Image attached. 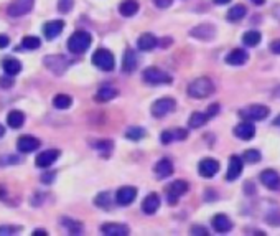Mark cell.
I'll return each mask as SVG.
<instances>
[{
    "label": "cell",
    "mask_w": 280,
    "mask_h": 236,
    "mask_svg": "<svg viewBox=\"0 0 280 236\" xmlns=\"http://www.w3.org/2000/svg\"><path fill=\"white\" fill-rule=\"evenodd\" d=\"M214 83H213L210 78L201 76L196 78L195 81H191L188 84V94L193 99H206L210 98L213 93H214Z\"/></svg>",
    "instance_id": "1"
},
{
    "label": "cell",
    "mask_w": 280,
    "mask_h": 236,
    "mask_svg": "<svg viewBox=\"0 0 280 236\" xmlns=\"http://www.w3.org/2000/svg\"><path fill=\"white\" fill-rule=\"evenodd\" d=\"M91 41H93V36L84 30L74 32L68 40V50L73 55H82V53L89 50Z\"/></svg>",
    "instance_id": "2"
},
{
    "label": "cell",
    "mask_w": 280,
    "mask_h": 236,
    "mask_svg": "<svg viewBox=\"0 0 280 236\" xmlns=\"http://www.w3.org/2000/svg\"><path fill=\"white\" fill-rule=\"evenodd\" d=\"M270 109L264 104H252L239 111V118L244 121H264L269 118Z\"/></svg>",
    "instance_id": "3"
},
{
    "label": "cell",
    "mask_w": 280,
    "mask_h": 236,
    "mask_svg": "<svg viewBox=\"0 0 280 236\" xmlns=\"http://www.w3.org/2000/svg\"><path fill=\"white\" fill-rule=\"evenodd\" d=\"M93 63L94 66H98L99 69H102V71H112L115 66V58L109 50L99 48L96 50L93 55Z\"/></svg>",
    "instance_id": "4"
},
{
    "label": "cell",
    "mask_w": 280,
    "mask_h": 236,
    "mask_svg": "<svg viewBox=\"0 0 280 236\" xmlns=\"http://www.w3.org/2000/svg\"><path fill=\"white\" fill-rule=\"evenodd\" d=\"M142 78H144V81L145 83H148V84H153V86H157V84H170L171 81V76L168 73H165V71H162V69H158V68H147L144 73H142Z\"/></svg>",
    "instance_id": "5"
},
{
    "label": "cell",
    "mask_w": 280,
    "mask_h": 236,
    "mask_svg": "<svg viewBox=\"0 0 280 236\" xmlns=\"http://www.w3.org/2000/svg\"><path fill=\"white\" fill-rule=\"evenodd\" d=\"M69 65H71V61L63 55H48L45 58V66L55 74H63Z\"/></svg>",
    "instance_id": "6"
},
{
    "label": "cell",
    "mask_w": 280,
    "mask_h": 236,
    "mask_svg": "<svg viewBox=\"0 0 280 236\" xmlns=\"http://www.w3.org/2000/svg\"><path fill=\"white\" fill-rule=\"evenodd\" d=\"M188 182L185 180H175L173 184L168 185V188H166V197H168V203L170 205H177L178 198L181 195H185L188 192Z\"/></svg>",
    "instance_id": "7"
},
{
    "label": "cell",
    "mask_w": 280,
    "mask_h": 236,
    "mask_svg": "<svg viewBox=\"0 0 280 236\" xmlns=\"http://www.w3.org/2000/svg\"><path fill=\"white\" fill-rule=\"evenodd\" d=\"M175 106H177V102H175V99H171V98L158 99V101H155L152 104L153 118H164V116L170 114L171 111H175Z\"/></svg>",
    "instance_id": "8"
},
{
    "label": "cell",
    "mask_w": 280,
    "mask_h": 236,
    "mask_svg": "<svg viewBox=\"0 0 280 236\" xmlns=\"http://www.w3.org/2000/svg\"><path fill=\"white\" fill-rule=\"evenodd\" d=\"M33 3H35V0H14L7 12L12 18H18V17H23L32 10Z\"/></svg>",
    "instance_id": "9"
},
{
    "label": "cell",
    "mask_w": 280,
    "mask_h": 236,
    "mask_svg": "<svg viewBox=\"0 0 280 236\" xmlns=\"http://www.w3.org/2000/svg\"><path fill=\"white\" fill-rule=\"evenodd\" d=\"M219 162L216 159H211V157H206L201 162L198 164V172L199 175L204 177V179H213L216 173L219 172Z\"/></svg>",
    "instance_id": "10"
},
{
    "label": "cell",
    "mask_w": 280,
    "mask_h": 236,
    "mask_svg": "<svg viewBox=\"0 0 280 236\" xmlns=\"http://www.w3.org/2000/svg\"><path fill=\"white\" fill-rule=\"evenodd\" d=\"M242 169H244V160L239 155H231L229 157V167L228 172H226V180L228 182H234L241 177Z\"/></svg>",
    "instance_id": "11"
},
{
    "label": "cell",
    "mask_w": 280,
    "mask_h": 236,
    "mask_svg": "<svg viewBox=\"0 0 280 236\" xmlns=\"http://www.w3.org/2000/svg\"><path fill=\"white\" fill-rule=\"evenodd\" d=\"M190 35L193 36V38H198L201 41H210L216 36V28L214 25L211 23H201L198 25V27H195L193 30L190 32Z\"/></svg>",
    "instance_id": "12"
},
{
    "label": "cell",
    "mask_w": 280,
    "mask_h": 236,
    "mask_svg": "<svg viewBox=\"0 0 280 236\" xmlns=\"http://www.w3.org/2000/svg\"><path fill=\"white\" fill-rule=\"evenodd\" d=\"M234 135L241 140H252L256 137V126L252 121H244L234 127Z\"/></svg>",
    "instance_id": "13"
},
{
    "label": "cell",
    "mask_w": 280,
    "mask_h": 236,
    "mask_svg": "<svg viewBox=\"0 0 280 236\" xmlns=\"http://www.w3.org/2000/svg\"><path fill=\"white\" fill-rule=\"evenodd\" d=\"M61 152L58 151V149H49V151H43L41 154H38L36 157L35 164L36 167H41V169H47L49 165H53L58 160V157H60Z\"/></svg>",
    "instance_id": "14"
},
{
    "label": "cell",
    "mask_w": 280,
    "mask_h": 236,
    "mask_svg": "<svg viewBox=\"0 0 280 236\" xmlns=\"http://www.w3.org/2000/svg\"><path fill=\"white\" fill-rule=\"evenodd\" d=\"M247 60H249V53L242 48H234L232 51H229L224 58L226 63L231 66H242L247 63Z\"/></svg>",
    "instance_id": "15"
},
{
    "label": "cell",
    "mask_w": 280,
    "mask_h": 236,
    "mask_svg": "<svg viewBox=\"0 0 280 236\" xmlns=\"http://www.w3.org/2000/svg\"><path fill=\"white\" fill-rule=\"evenodd\" d=\"M40 146H41L40 139L33 137V135H22V137L18 139V142H16V147H18V151L23 152V154H30V152H35Z\"/></svg>",
    "instance_id": "16"
},
{
    "label": "cell",
    "mask_w": 280,
    "mask_h": 236,
    "mask_svg": "<svg viewBox=\"0 0 280 236\" xmlns=\"http://www.w3.org/2000/svg\"><path fill=\"white\" fill-rule=\"evenodd\" d=\"M137 197V188L135 187H122L117 190L115 193V202L120 206H127L131 205Z\"/></svg>",
    "instance_id": "17"
},
{
    "label": "cell",
    "mask_w": 280,
    "mask_h": 236,
    "mask_svg": "<svg viewBox=\"0 0 280 236\" xmlns=\"http://www.w3.org/2000/svg\"><path fill=\"white\" fill-rule=\"evenodd\" d=\"M261 182L262 185H265L270 190H279L280 188V175L272 169H265L261 173Z\"/></svg>",
    "instance_id": "18"
},
{
    "label": "cell",
    "mask_w": 280,
    "mask_h": 236,
    "mask_svg": "<svg viewBox=\"0 0 280 236\" xmlns=\"http://www.w3.org/2000/svg\"><path fill=\"white\" fill-rule=\"evenodd\" d=\"M211 225H213V228H214V231H218V233H228V231L232 230L231 218L224 213H218L216 217H213Z\"/></svg>",
    "instance_id": "19"
},
{
    "label": "cell",
    "mask_w": 280,
    "mask_h": 236,
    "mask_svg": "<svg viewBox=\"0 0 280 236\" xmlns=\"http://www.w3.org/2000/svg\"><path fill=\"white\" fill-rule=\"evenodd\" d=\"M101 231L107 236H127L131 233L127 225H122V223H104L101 226Z\"/></svg>",
    "instance_id": "20"
},
{
    "label": "cell",
    "mask_w": 280,
    "mask_h": 236,
    "mask_svg": "<svg viewBox=\"0 0 280 236\" xmlns=\"http://www.w3.org/2000/svg\"><path fill=\"white\" fill-rule=\"evenodd\" d=\"M63 28H65V22H63V20H51V22L45 23L43 33L48 40H55L56 36L61 35Z\"/></svg>",
    "instance_id": "21"
},
{
    "label": "cell",
    "mask_w": 280,
    "mask_h": 236,
    "mask_svg": "<svg viewBox=\"0 0 280 236\" xmlns=\"http://www.w3.org/2000/svg\"><path fill=\"white\" fill-rule=\"evenodd\" d=\"M158 45V38L153 33H142L137 40V47H139L140 51H152Z\"/></svg>",
    "instance_id": "22"
},
{
    "label": "cell",
    "mask_w": 280,
    "mask_h": 236,
    "mask_svg": "<svg viewBox=\"0 0 280 236\" xmlns=\"http://www.w3.org/2000/svg\"><path fill=\"white\" fill-rule=\"evenodd\" d=\"M158 208H160V197L157 193H150L142 202V212L147 215H153Z\"/></svg>",
    "instance_id": "23"
},
{
    "label": "cell",
    "mask_w": 280,
    "mask_h": 236,
    "mask_svg": "<svg viewBox=\"0 0 280 236\" xmlns=\"http://www.w3.org/2000/svg\"><path fill=\"white\" fill-rule=\"evenodd\" d=\"M171 173H173V164H171L168 159L158 160L157 165H155V177H157V179L158 180L168 179Z\"/></svg>",
    "instance_id": "24"
},
{
    "label": "cell",
    "mask_w": 280,
    "mask_h": 236,
    "mask_svg": "<svg viewBox=\"0 0 280 236\" xmlns=\"http://www.w3.org/2000/svg\"><path fill=\"white\" fill-rule=\"evenodd\" d=\"M137 63H139V58H137V53L133 51L132 48H127L125 50V55H124V60H122V69L125 73H132L135 69Z\"/></svg>",
    "instance_id": "25"
},
{
    "label": "cell",
    "mask_w": 280,
    "mask_h": 236,
    "mask_svg": "<svg viewBox=\"0 0 280 236\" xmlns=\"http://www.w3.org/2000/svg\"><path fill=\"white\" fill-rule=\"evenodd\" d=\"M7 124L12 127V129H20V127L25 124V114L22 113V111H10L7 116Z\"/></svg>",
    "instance_id": "26"
},
{
    "label": "cell",
    "mask_w": 280,
    "mask_h": 236,
    "mask_svg": "<svg viewBox=\"0 0 280 236\" xmlns=\"http://www.w3.org/2000/svg\"><path fill=\"white\" fill-rule=\"evenodd\" d=\"M261 40H262V35H261V32H257V30H249L242 35V43L249 48L257 47V45L261 43Z\"/></svg>",
    "instance_id": "27"
},
{
    "label": "cell",
    "mask_w": 280,
    "mask_h": 236,
    "mask_svg": "<svg viewBox=\"0 0 280 236\" xmlns=\"http://www.w3.org/2000/svg\"><path fill=\"white\" fill-rule=\"evenodd\" d=\"M2 68L5 69L7 74L15 76V74H18L20 71H22V63H20L18 60H15V58H5L2 63Z\"/></svg>",
    "instance_id": "28"
},
{
    "label": "cell",
    "mask_w": 280,
    "mask_h": 236,
    "mask_svg": "<svg viewBox=\"0 0 280 236\" xmlns=\"http://www.w3.org/2000/svg\"><path fill=\"white\" fill-rule=\"evenodd\" d=\"M139 2H135V0H125V2H122L119 5V12L120 15L124 17H133L139 12Z\"/></svg>",
    "instance_id": "29"
},
{
    "label": "cell",
    "mask_w": 280,
    "mask_h": 236,
    "mask_svg": "<svg viewBox=\"0 0 280 236\" xmlns=\"http://www.w3.org/2000/svg\"><path fill=\"white\" fill-rule=\"evenodd\" d=\"M246 15H247V8L244 5H234L232 8H229L226 18H228L229 22H239V20L244 18Z\"/></svg>",
    "instance_id": "30"
},
{
    "label": "cell",
    "mask_w": 280,
    "mask_h": 236,
    "mask_svg": "<svg viewBox=\"0 0 280 236\" xmlns=\"http://www.w3.org/2000/svg\"><path fill=\"white\" fill-rule=\"evenodd\" d=\"M117 96V89L112 88V86H104L98 91V94H96V101L99 102H107L111 101V99H114Z\"/></svg>",
    "instance_id": "31"
},
{
    "label": "cell",
    "mask_w": 280,
    "mask_h": 236,
    "mask_svg": "<svg viewBox=\"0 0 280 236\" xmlns=\"http://www.w3.org/2000/svg\"><path fill=\"white\" fill-rule=\"evenodd\" d=\"M208 121H210L208 114H204V113H193V114L190 116L188 126H190L191 129H199V127H203Z\"/></svg>",
    "instance_id": "32"
},
{
    "label": "cell",
    "mask_w": 280,
    "mask_h": 236,
    "mask_svg": "<svg viewBox=\"0 0 280 236\" xmlns=\"http://www.w3.org/2000/svg\"><path fill=\"white\" fill-rule=\"evenodd\" d=\"M94 203L102 210H111L112 205H114V202H112V197H111L109 192H102L94 198Z\"/></svg>",
    "instance_id": "33"
},
{
    "label": "cell",
    "mask_w": 280,
    "mask_h": 236,
    "mask_svg": "<svg viewBox=\"0 0 280 236\" xmlns=\"http://www.w3.org/2000/svg\"><path fill=\"white\" fill-rule=\"evenodd\" d=\"M61 225L65 226V228L68 230L69 233H74V235H78V233H81V231H82V223L73 220V218H66L65 217L61 220Z\"/></svg>",
    "instance_id": "34"
},
{
    "label": "cell",
    "mask_w": 280,
    "mask_h": 236,
    "mask_svg": "<svg viewBox=\"0 0 280 236\" xmlns=\"http://www.w3.org/2000/svg\"><path fill=\"white\" fill-rule=\"evenodd\" d=\"M73 104V99L68 94H56L55 99H53V106L56 107V109H68Z\"/></svg>",
    "instance_id": "35"
},
{
    "label": "cell",
    "mask_w": 280,
    "mask_h": 236,
    "mask_svg": "<svg viewBox=\"0 0 280 236\" xmlns=\"http://www.w3.org/2000/svg\"><path fill=\"white\" fill-rule=\"evenodd\" d=\"M145 135H147V131L144 127H131V129H127V132H125V137L131 140H140Z\"/></svg>",
    "instance_id": "36"
},
{
    "label": "cell",
    "mask_w": 280,
    "mask_h": 236,
    "mask_svg": "<svg viewBox=\"0 0 280 236\" xmlns=\"http://www.w3.org/2000/svg\"><path fill=\"white\" fill-rule=\"evenodd\" d=\"M261 152L257 151V149H247V151L242 154V160L247 164H257L259 160H261Z\"/></svg>",
    "instance_id": "37"
},
{
    "label": "cell",
    "mask_w": 280,
    "mask_h": 236,
    "mask_svg": "<svg viewBox=\"0 0 280 236\" xmlns=\"http://www.w3.org/2000/svg\"><path fill=\"white\" fill-rule=\"evenodd\" d=\"M41 45V40L38 36H23L22 40V47L27 50H38Z\"/></svg>",
    "instance_id": "38"
},
{
    "label": "cell",
    "mask_w": 280,
    "mask_h": 236,
    "mask_svg": "<svg viewBox=\"0 0 280 236\" xmlns=\"http://www.w3.org/2000/svg\"><path fill=\"white\" fill-rule=\"evenodd\" d=\"M265 221L272 226H280V210H274L265 217Z\"/></svg>",
    "instance_id": "39"
},
{
    "label": "cell",
    "mask_w": 280,
    "mask_h": 236,
    "mask_svg": "<svg viewBox=\"0 0 280 236\" xmlns=\"http://www.w3.org/2000/svg\"><path fill=\"white\" fill-rule=\"evenodd\" d=\"M94 147L98 149V151H102V152H111L112 147H114V144H112V140H96Z\"/></svg>",
    "instance_id": "40"
},
{
    "label": "cell",
    "mask_w": 280,
    "mask_h": 236,
    "mask_svg": "<svg viewBox=\"0 0 280 236\" xmlns=\"http://www.w3.org/2000/svg\"><path fill=\"white\" fill-rule=\"evenodd\" d=\"M22 159L16 155H2L0 157V165H14V164H20Z\"/></svg>",
    "instance_id": "41"
},
{
    "label": "cell",
    "mask_w": 280,
    "mask_h": 236,
    "mask_svg": "<svg viewBox=\"0 0 280 236\" xmlns=\"http://www.w3.org/2000/svg\"><path fill=\"white\" fill-rule=\"evenodd\" d=\"M22 231V226H12V225H5V226H0V235H15Z\"/></svg>",
    "instance_id": "42"
},
{
    "label": "cell",
    "mask_w": 280,
    "mask_h": 236,
    "mask_svg": "<svg viewBox=\"0 0 280 236\" xmlns=\"http://www.w3.org/2000/svg\"><path fill=\"white\" fill-rule=\"evenodd\" d=\"M173 132V139L175 140H185L188 137V131L186 129H171Z\"/></svg>",
    "instance_id": "43"
},
{
    "label": "cell",
    "mask_w": 280,
    "mask_h": 236,
    "mask_svg": "<svg viewBox=\"0 0 280 236\" xmlns=\"http://www.w3.org/2000/svg\"><path fill=\"white\" fill-rule=\"evenodd\" d=\"M160 140H162V144H170V142H173V132H171V129L170 131H164L162 132V135H160Z\"/></svg>",
    "instance_id": "44"
},
{
    "label": "cell",
    "mask_w": 280,
    "mask_h": 236,
    "mask_svg": "<svg viewBox=\"0 0 280 236\" xmlns=\"http://www.w3.org/2000/svg\"><path fill=\"white\" fill-rule=\"evenodd\" d=\"M58 8H60V12H68L73 8V0H60V3H58Z\"/></svg>",
    "instance_id": "45"
},
{
    "label": "cell",
    "mask_w": 280,
    "mask_h": 236,
    "mask_svg": "<svg viewBox=\"0 0 280 236\" xmlns=\"http://www.w3.org/2000/svg\"><path fill=\"white\" fill-rule=\"evenodd\" d=\"M191 235H201V236H208V235H210V231H208L206 228H203V226H199V225H195L193 228H191Z\"/></svg>",
    "instance_id": "46"
},
{
    "label": "cell",
    "mask_w": 280,
    "mask_h": 236,
    "mask_svg": "<svg viewBox=\"0 0 280 236\" xmlns=\"http://www.w3.org/2000/svg\"><path fill=\"white\" fill-rule=\"evenodd\" d=\"M12 84H14V81H12L10 74L0 78V86H2V88H12Z\"/></svg>",
    "instance_id": "47"
},
{
    "label": "cell",
    "mask_w": 280,
    "mask_h": 236,
    "mask_svg": "<svg viewBox=\"0 0 280 236\" xmlns=\"http://www.w3.org/2000/svg\"><path fill=\"white\" fill-rule=\"evenodd\" d=\"M219 107H221V106L218 104V102L211 104V106H210V109H208V113H206V114H208V118H214V116L219 113Z\"/></svg>",
    "instance_id": "48"
},
{
    "label": "cell",
    "mask_w": 280,
    "mask_h": 236,
    "mask_svg": "<svg viewBox=\"0 0 280 236\" xmlns=\"http://www.w3.org/2000/svg\"><path fill=\"white\" fill-rule=\"evenodd\" d=\"M153 3H155V7L158 8H168L171 3H173V0H153Z\"/></svg>",
    "instance_id": "49"
},
{
    "label": "cell",
    "mask_w": 280,
    "mask_h": 236,
    "mask_svg": "<svg viewBox=\"0 0 280 236\" xmlns=\"http://www.w3.org/2000/svg\"><path fill=\"white\" fill-rule=\"evenodd\" d=\"M269 48H270V51L275 53V55H280V38H279V40H274L272 43L269 45Z\"/></svg>",
    "instance_id": "50"
},
{
    "label": "cell",
    "mask_w": 280,
    "mask_h": 236,
    "mask_svg": "<svg viewBox=\"0 0 280 236\" xmlns=\"http://www.w3.org/2000/svg\"><path fill=\"white\" fill-rule=\"evenodd\" d=\"M244 192H246V193H249V195L256 193V188H254V184H252V182H246V184H244Z\"/></svg>",
    "instance_id": "51"
},
{
    "label": "cell",
    "mask_w": 280,
    "mask_h": 236,
    "mask_svg": "<svg viewBox=\"0 0 280 236\" xmlns=\"http://www.w3.org/2000/svg\"><path fill=\"white\" fill-rule=\"evenodd\" d=\"M10 45V38L8 35H0V48H7Z\"/></svg>",
    "instance_id": "52"
},
{
    "label": "cell",
    "mask_w": 280,
    "mask_h": 236,
    "mask_svg": "<svg viewBox=\"0 0 280 236\" xmlns=\"http://www.w3.org/2000/svg\"><path fill=\"white\" fill-rule=\"evenodd\" d=\"M272 15L277 22H280V3H275V5L272 7Z\"/></svg>",
    "instance_id": "53"
},
{
    "label": "cell",
    "mask_w": 280,
    "mask_h": 236,
    "mask_svg": "<svg viewBox=\"0 0 280 236\" xmlns=\"http://www.w3.org/2000/svg\"><path fill=\"white\" fill-rule=\"evenodd\" d=\"M53 179H55V173H53V172H48V175H45L41 180H43L45 184H49V182H51Z\"/></svg>",
    "instance_id": "54"
},
{
    "label": "cell",
    "mask_w": 280,
    "mask_h": 236,
    "mask_svg": "<svg viewBox=\"0 0 280 236\" xmlns=\"http://www.w3.org/2000/svg\"><path fill=\"white\" fill-rule=\"evenodd\" d=\"M33 235H35V236H38V235L47 236V235H48V231H47V230H35V231H33Z\"/></svg>",
    "instance_id": "55"
},
{
    "label": "cell",
    "mask_w": 280,
    "mask_h": 236,
    "mask_svg": "<svg viewBox=\"0 0 280 236\" xmlns=\"http://www.w3.org/2000/svg\"><path fill=\"white\" fill-rule=\"evenodd\" d=\"M272 96L274 98H277V99H280V86H277L274 91H272Z\"/></svg>",
    "instance_id": "56"
},
{
    "label": "cell",
    "mask_w": 280,
    "mask_h": 236,
    "mask_svg": "<svg viewBox=\"0 0 280 236\" xmlns=\"http://www.w3.org/2000/svg\"><path fill=\"white\" fill-rule=\"evenodd\" d=\"M231 0H214V3H218V5H226V3H229Z\"/></svg>",
    "instance_id": "57"
},
{
    "label": "cell",
    "mask_w": 280,
    "mask_h": 236,
    "mask_svg": "<svg viewBox=\"0 0 280 236\" xmlns=\"http://www.w3.org/2000/svg\"><path fill=\"white\" fill-rule=\"evenodd\" d=\"M252 3H256V5H264L265 0H252Z\"/></svg>",
    "instance_id": "58"
},
{
    "label": "cell",
    "mask_w": 280,
    "mask_h": 236,
    "mask_svg": "<svg viewBox=\"0 0 280 236\" xmlns=\"http://www.w3.org/2000/svg\"><path fill=\"white\" fill-rule=\"evenodd\" d=\"M3 135H5V127L0 124V137H3Z\"/></svg>",
    "instance_id": "59"
},
{
    "label": "cell",
    "mask_w": 280,
    "mask_h": 236,
    "mask_svg": "<svg viewBox=\"0 0 280 236\" xmlns=\"http://www.w3.org/2000/svg\"><path fill=\"white\" fill-rule=\"evenodd\" d=\"M274 126H277V127H280V114L275 118V121H274Z\"/></svg>",
    "instance_id": "60"
}]
</instances>
